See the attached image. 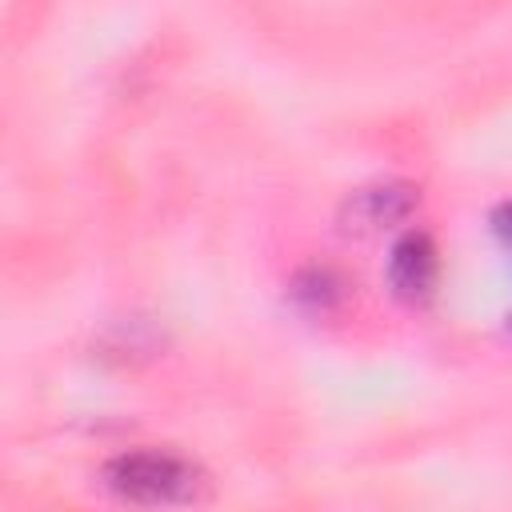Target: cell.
<instances>
[{"label":"cell","instance_id":"cell-1","mask_svg":"<svg viewBox=\"0 0 512 512\" xmlns=\"http://www.w3.org/2000/svg\"><path fill=\"white\" fill-rule=\"evenodd\" d=\"M104 484L128 504H192L208 492L204 472L176 452H124L104 464Z\"/></svg>","mask_w":512,"mask_h":512},{"label":"cell","instance_id":"cell-2","mask_svg":"<svg viewBox=\"0 0 512 512\" xmlns=\"http://www.w3.org/2000/svg\"><path fill=\"white\" fill-rule=\"evenodd\" d=\"M388 280L396 288L400 300H424L436 284V248L424 232H408L392 244V256H388Z\"/></svg>","mask_w":512,"mask_h":512},{"label":"cell","instance_id":"cell-3","mask_svg":"<svg viewBox=\"0 0 512 512\" xmlns=\"http://www.w3.org/2000/svg\"><path fill=\"white\" fill-rule=\"evenodd\" d=\"M412 208V188L404 184H380V188H364L348 200V216L356 220V228H376V224H392Z\"/></svg>","mask_w":512,"mask_h":512},{"label":"cell","instance_id":"cell-4","mask_svg":"<svg viewBox=\"0 0 512 512\" xmlns=\"http://www.w3.org/2000/svg\"><path fill=\"white\" fill-rule=\"evenodd\" d=\"M492 228H496V236L504 240V248H512V200L496 208V216H492Z\"/></svg>","mask_w":512,"mask_h":512}]
</instances>
